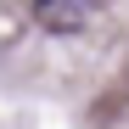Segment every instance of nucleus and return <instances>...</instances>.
<instances>
[{
  "instance_id": "obj_1",
  "label": "nucleus",
  "mask_w": 129,
  "mask_h": 129,
  "mask_svg": "<svg viewBox=\"0 0 129 129\" xmlns=\"http://www.w3.org/2000/svg\"><path fill=\"white\" fill-rule=\"evenodd\" d=\"M34 17L51 34H79L90 23V0H34Z\"/></svg>"
}]
</instances>
